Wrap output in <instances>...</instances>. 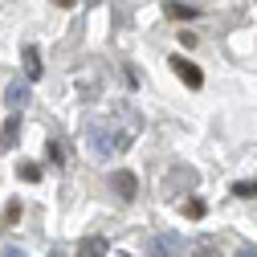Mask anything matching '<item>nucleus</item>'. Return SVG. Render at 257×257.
Here are the masks:
<instances>
[{"mask_svg": "<svg viewBox=\"0 0 257 257\" xmlns=\"http://www.w3.org/2000/svg\"><path fill=\"white\" fill-rule=\"evenodd\" d=\"M241 257H257V253H253V249H245V253H241Z\"/></svg>", "mask_w": 257, "mask_h": 257, "instance_id": "4468645a", "label": "nucleus"}, {"mask_svg": "<svg viewBox=\"0 0 257 257\" xmlns=\"http://www.w3.org/2000/svg\"><path fill=\"white\" fill-rule=\"evenodd\" d=\"M192 257H216V253H212V249L204 245V249H196V253H192Z\"/></svg>", "mask_w": 257, "mask_h": 257, "instance_id": "f8f14e48", "label": "nucleus"}, {"mask_svg": "<svg viewBox=\"0 0 257 257\" xmlns=\"http://www.w3.org/2000/svg\"><path fill=\"white\" fill-rule=\"evenodd\" d=\"M78 257H106V241L102 237H86L78 245Z\"/></svg>", "mask_w": 257, "mask_h": 257, "instance_id": "39448f33", "label": "nucleus"}, {"mask_svg": "<svg viewBox=\"0 0 257 257\" xmlns=\"http://www.w3.org/2000/svg\"><path fill=\"white\" fill-rule=\"evenodd\" d=\"M21 176H25L29 184H37V180H41V168H37V164H21Z\"/></svg>", "mask_w": 257, "mask_h": 257, "instance_id": "1a4fd4ad", "label": "nucleus"}, {"mask_svg": "<svg viewBox=\"0 0 257 257\" xmlns=\"http://www.w3.org/2000/svg\"><path fill=\"white\" fill-rule=\"evenodd\" d=\"M21 57H25V74H29V82H37V78H41V53H37L33 45H29Z\"/></svg>", "mask_w": 257, "mask_h": 257, "instance_id": "20e7f679", "label": "nucleus"}, {"mask_svg": "<svg viewBox=\"0 0 257 257\" xmlns=\"http://www.w3.org/2000/svg\"><path fill=\"white\" fill-rule=\"evenodd\" d=\"M184 212H188L192 220H200V216H204V204H200V200H188V204H184Z\"/></svg>", "mask_w": 257, "mask_h": 257, "instance_id": "9b49d317", "label": "nucleus"}, {"mask_svg": "<svg viewBox=\"0 0 257 257\" xmlns=\"http://www.w3.org/2000/svg\"><path fill=\"white\" fill-rule=\"evenodd\" d=\"M21 220V200H13L9 208H5V224H17Z\"/></svg>", "mask_w": 257, "mask_h": 257, "instance_id": "9d476101", "label": "nucleus"}, {"mask_svg": "<svg viewBox=\"0 0 257 257\" xmlns=\"http://www.w3.org/2000/svg\"><path fill=\"white\" fill-rule=\"evenodd\" d=\"M110 188L118 192L122 200H135V192H139V184H135V176H131V172H114V176H110Z\"/></svg>", "mask_w": 257, "mask_h": 257, "instance_id": "f03ea898", "label": "nucleus"}, {"mask_svg": "<svg viewBox=\"0 0 257 257\" xmlns=\"http://www.w3.org/2000/svg\"><path fill=\"white\" fill-rule=\"evenodd\" d=\"M164 13H168L172 21H192V17H200V9H192V5H180V0H168V5H164Z\"/></svg>", "mask_w": 257, "mask_h": 257, "instance_id": "7ed1b4c3", "label": "nucleus"}, {"mask_svg": "<svg viewBox=\"0 0 257 257\" xmlns=\"http://www.w3.org/2000/svg\"><path fill=\"white\" fill-rule=\"evenodd\" d=\"M233 196H257V180H241V184H233Z\"/></svg>", "mask_w": 257, "mask_h": 257, "instance_id": "6e6552de", "label": "nucleus"}, {"mask_svg": "<svg viewBox=\"0 0 257 257\" xmlns=\"http://www.w3.org/2000/svg\"><path fill=\"white\" fill-rule=\"evenodd\" d=\"M172 70H176V78L188 82L192 90H200V86H204V74H200L196 61H188V57H172Z\"/></svg>", "mask_w": 257, "mask_h": 257, "instance_id": "f257e3e1", "label": "nucleus"}, {"mask_svg": "<svg viewBox=\"0 0 257 257\" xmlns=\"http://www.w3.org/2000/svg\"><path fill=\"white\" fill-rule=\"evenodd\" d=\"M57 5H61V9H74V5H78V0H57Z\"/></svg>", "mask_w": 257, "mask_h": 257, "instance_id": "ddd939ff", "label": "nucleus"}, {"mask_svg": "<svg viewBox=\"0 0 257 257\" xmlns=\"http://www.w3.org/2000/svg\"><path fill=\"white\" fill-rule=\"evenodd\" d=\"M17 135H21V114H13V118L5 122V131H0V147H13Z\"/></svg>", "mask_w": 257, "mask_h": 257, "instance_id": "423d86ee", "label": "nucleus"}, {"mask_svg": "<svg viewBox=\"0 0 257 257\" xmlns=\"http://www.w3.org/2000/svg\"><path fill=\"white\" fill-rule=\"evenodd\" d=\"M25 102H29V86H21V82H17V86L9 90V106L17 110V106H25Z\"/></svg>", "mask_w": 257, "mask_h": 257, "instance_id": "0eeeda50", "label": "nucleus"}]
</instances>
